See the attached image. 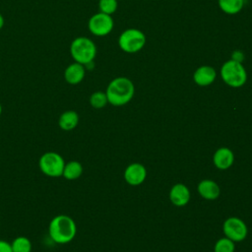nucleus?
I'll return each mask as SVG.
<instances>
[{
	"label": "nucleus",
	"instance_id": "nucleus-6",
	"mask_svg": "<svg viewBox=\"0 0 252 252\" xmlns=\"http://www.w3.org/2000/svg\"><path fill=\"white\" fill-rule=\"evenodd\" d=\"M119 47L127 53H135L141 50L146 44V35L137 29L124 31L118 38Z\"/></svg>",
	"mask_w": 252,
	"mask_h": 252
},
{
	"label": "nucleus",
	"instance_id": "nucleus-20",
	"mask_svg": "<svg viewBox=\"0 0 252 252\" xmlns=\"http://www.w3.org/2000/svg\"><path fill=\"white\" fill-rule=\"evenodd\" d=\"M214 250L215 252H234V243L227 237L220 238L217 241Z\"/></svg>",
	"mask_w": 252,
	"mask_h": 252
},
{
	"label": "nucleus",
	"instance_id": "nucleus-4",
	"mask_svg": "<svg viewBox=\"0 0 252 252\" xmlns=\"http://www.w3.org/2000/svg\"><path fill=\"white\" fill-rule=\"evenodd\" d=\"M220 77L226 85L232 88L242 87L247 81V73L243 65L232 59L222 64Z\"/></svg>",
	"mask_w": 252,
	"mask_h": 252
},
{
	"label": "nucleus",
	"instance_id": "nucleus-17",
	"mask_svg": "<svg viewBox=\"0 0 252 252\" xmlns=\"http://www.w3.org/2000/svg\"><path fill=\"white\" fill-rule=\"evenodd\" d=\"M244 0H219V6L222 12L228 15H234L241 11Z\"/></svg>",
	"mask_w": 252,
	"mask_h": 252
},
{
	"label": "nucleus",
	"instance_id": "nucleus-16",
	"mask_svg": "<svg viewBox=\"0 0 252 252\" xmlns=\"http://www.w3.org/2000/svg\"><path fill=\"white\" fill-rule=\"evenodd\" d=\"M83 173V165L77 160L65 162L62 176L67 180H76Z\"/></svg>",
	"mask_w": 252,
	"mask_h": 252
},
{
	"label": "nucleus",
	"instance_id": "nucleus-7",
	"mask_svg": "<svg viewBox=\"0 0 252 252\" xmlns=\"http://www.w3.org/2000/svg\"><path fill=\"white\" fill-rule=\"evenodd\" d=\"M114 23L110 15L104 13H96L93 15L89 20V30L96 36H104L108 34L113 29Z\"/></svg>",
	"mask_w": 252,
	"mask_h": 252
},
{
	"label": "nucleus",
	"instance_id": "nucleus-23",
	"mask_svg": "<svg viewBox=\"0 0 252 252\" xmlns=\"http://www.w3.org/2000/svg\"><path fill=\"white\" fill-rule=\"evenodd\" d=\"M231 59L232 60H234V61H236V62H242L243 61V59H244V55H243V53L241 52V51H239V50H236V51H233L232 52V54H231Z\"/></svg>",
	"mask_w": 252,
	"mask_h": 252
},
{
	"label": "nucleus",
	"instance_id": "nucleus-25",
	"mask_svg": "<svg viewBox=\"0 0 252 252\" xmlns=\"http://www.w3.org/2000/svg\"><path fill=\"white\" fill-rule=\"evenodd\" d=\"M1 113H2V105L0 103V115H1Z\"/></svg>",
	"mask_w": 252,
	"mask_h": 252
},
{
	"label": "nucleus",
	"instance_id": "nucleus-24",
	"mask_svg": "<svg viewBox=\"0 0 252 252\" xmlns=\"http://www.w3.org/2000/svg\"><path fill=\"white\" fill-rule=\"evenodd\" d=\"M3 26H4V18H3V16L0 14V30L3 28Z\"/></svg>",
	"mask_w": 252,
	"mask_h": 252
},
{
	"label": "nucleus",
	"instance_id": "nucleus-2",
	"mask_svg": "<svg viewBox=\"0 0 252 252\" xmlns=\"http://www.w3.org/2000/svg\"><path fill=\"white\" fill-rule=\"evenodd\" d=\"M134 92L135 88L130 79L126 77H118L108 84L105 94L110 104L121 106L132 99Z\"/></svg>",
	"mask_w": 252,
	"mask_h": 252
},
{
	"label": "nucleus",
	"instance_id": "nucleus-5",
	"mask_svg": "<svg viewBox=\"0 0 252 252\" xmlns=\"http://www.w3.org/2000/svg\"><path fill=\"white\" fill-rule=\"evenodd\" d=\"M65 160L63 157L55 152L44 153L38 160V166L41 172L49 177L62 176Z\"/></svg>",
	"mask_w": 252,
	"mask_h": 252
},
{
	"label": "nucleus",
	"instance_id": "nucleus-11",
	"mask_svg": "<svg viewBox=\"0 0 252 252\" xmlns=\"http://www.w3.org/2000/svg\"><path fill=\"white\" fill-rule=\"evenodd\" d=\"M86 74V68L83 64L71 63L64 71L65 81L70 85H77L83 81Z\"/></svg>",
	"mask_w": 252,
	"mask_h": 252
},
{
	"label": "nucleus",
	"instance_id": "nucleus-14",
	"mask_svg": "<svg viewBox=\"0 0 252 252\" xmlns=\"http://www.w3.org/2000/svg\"><path fill=\"white\" fill-rule=\"evenodd\" d=\"M199 194L207 200H215L220 195V187L213 180H203L198 185Z\"/></svg>",
	"mask_w": 252,
	"mask_h": 252
},
{
	"label": "nucleus",
	"instance_id": "nucleus-8",
	"mask_svg": "<svg viewBox=\"0 0 252 252\" xmlns=\"http://www.w3.org/2000/svg\"><path fill=\"white\" fill-rule=\"evenodd\" d=\"M223 233L233 242L242 241L247 235V226L243 220L238 218L231 217L223 222Z\"/></svg>",
	"mask_w": 252,
	"mask_h": 252
},
{
	"label": "nucleus",
	"instance_id": "nucleus-3",
	"mask_svg": "<svg viewBox=\"0 0 252 252\" xmlns=\"http://www.w3.org/2000/svg\"><path fill=\"white\" fill-rule=\"evenodd\" d=\"M70 53L75 62L85 66L94 61L96 55V47L89 37L79 36L71 42Z\"/></svg>",
	"mask_w": 252,
	"mask_h": 252
},
{
	"label": "nucleus",
	"instance_id": "nucleus-13",
	"mask_svg": "<svg viewBox=\"0 0 252 252\" xmlns=\"http://www.w3.org/2000/svg\"><path fill=\"white\" fill-rule=\"evenodd\" d=\"M234 157L232 152L227 148H220L219 149L213 158L214 164L219 169H227L233 163Z\"/></svg>",
	"mask_w": 252,
	"mask_h": 252
},
{
	"label": "nucleus",
	"instance_id": "nucleus-15",
	"mask_svg": "<svg viewBox=\"0 0 252 252\" xmlns=\"http://www.w3.org/2000/svg\"><path fill=\"white\" fill-rule=\"evenodd\" d=\"M79 123V115L74 110H67L61 113L58 119V125L63 131H71L77 127Z\"/></svg>",
	"mask_w": 252,
	"mask_h": 252
},
{
	"label": "nucleus",
	"instance_id": "nucleus-12",
	"mask_svg": "<svg viewBox=\"0 0 252 252\" xmlns=\"http://www.w3.org/2000/svg\"><path fill=\"white\" fill-rule=\"evenodd\" d=\"M169 199L175 206L181 207L188 203L190 199V192L184 184L177 183L172 186L169 192Z\"/></svg>",
	"mask_w": 252,
	"mask_h": 252
},
{
	"label": "nucleus",
	"instance_id": "nucleus-1",
	"mask_svg": "<svg viewBox=\"0 0 252 252\" xmlns=\"http://www.w3.org/2000/svg\"><path fill=\"white\" fill-rule=\"evenodd\" d=\"M77 225L74 220L67 215L54 217L48 225L50 238L58 244H67L76 236Z\"/></svg>",
	"mask_w": 252,
	"mask_h": 252
},
{
	"label": "nucleus",
	"instance_id": "nucleus-18",
	"mask_svg": "<svg viewBox=\"0 0 252 252\" xmlns=\"http://www.w3.org/2000/svg\"><path fill=\"white\" fill-rule=\"evenodd\" d=\"M12 252H32V242L26 236L16 237L12 243Z\"/></svg>",
	"mask_w": 252,
	"mask_h": 252
},
{
	"label": "nucleus",
	"instance_id": "nucleus-10",
	"mask_svg": "<svg viewBox=\"0 0 252 252\" xmlns=\"http://www.w3.org/2000/svg\"><path fill=\"white\" fill-rule=\"evenodd\" d=\"M217 77V72L212 66L204 65L196 69L193 75L194 82L201 87H206L211 85Z\"/></svg>",
	"mask_w": 252,
	"mask_h": 252
},
{
	"label": "nucleus",
	"instance_id": "nucleus-22",
	"mask_svg": "<svg viewBox=\"0 0 252 252\" xmlns=\"http://www.w3.org/2000/svg\"><path fill=\"white\" fill-rule=\"evenodd\" d=\"M0 252H12L11 243L6 240L0 239Z\"/></svg>",
	"mask_w": 252,
	"mask_h": 252
},
{
	"label": "nucleus",
	"instance_id": "nucleus-19",
	"mask_svg": "<svg viewBox=\"0 0 252 252\" xmlns=\"http://www.w3.org/2000/svg\"><path fill=\"white\" fill-rule=\"evenodd\" d=\"M108 102L107 100V96L106 94L103 92H94V94H92L91 97H90V103L94 108H102L106 105V103Z\"/></svg>",
	"mask_w": 252,
	"mask_h": 252
},
{
	"label": "nucleus",
	"instance_id": "nucleus-9",
	"mask_svg": "<svg viewBox=\"0 0 252 252\" xmlns=\"http://www.w3.org/2000/svg\"><path fill=\"white\" fill-rule=\"evenodd\" d=\"M147 176V171L144 165L140 163H132L130 164L124 172L125 180L128 184L136 186L140 185L144 182Z\"/></svg>",
	"mask_w": 252,
	"mask_h": 252
},
{
	"label": "nucleus",
	"instance_id": "nucleus-21",
	"mask_svg": "<svg viewBox=\"0 0 252 252\" xmlns=\"http://www.w3.org/2000/svg\"><path fill=\"white\" fill-rule=\"evenodd\" d=\"M117 0H99L98 8L101 13L111 15L117 9Z\"/></svg>",
	"mask_w": 252,
	"mask_h": 252
}]
</instances>
